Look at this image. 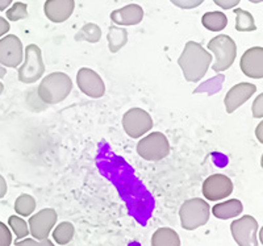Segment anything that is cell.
<instances>
[{
	"instance_id": "1",
	"label": "cell",
	"mask_w": 263,
	"mask_h": 246,
	"mask_svg": "<svg viewBox=\"0 0 263 246\" xmlns=\"http://www.w3.org/2000/svg\"><path fill=\"white\" fill-rule=\"evenodd\" d=\"M213 57L210 51L205 50L199 42L189 41L184 45L182 54L178 60L187 82H199L204 78L210 66L212 65Z\"/></svg>"
},
{
	"instance_id": "2",
	"label": "cell",
	"mask_w": 263,
	"mask_h": 246,
	"mask_svg": "<svg viewBox=\"0 0 263 246\" xmlns=\"http://www.w3.org/2000/svg\"><path fill=\"white\" fill-rule=\"evenodd\" d=\"M72 91V81L65 72H51L42 79L37 90L40 100L45 104H58Z\"/></svg>"
},
{
	"instance_id": "3",
	"label": "cell",
	"mask_w": 263,
	"mask_h": 246,
	"mask_svg": "<svg viewBox=\"0 0 263 246\" xmlns=\"http://www.w3.org/2000/svg\"><path fill=\"white\" fill-rule=\"evenodd\" d=\"M211 208L204 199L195 198L185 200L179 210L182 228L185 231H195L205 225L210 220Z\"/></svg>"
},
{
	"instance_id": "4",
	"label": "cell",
	"mask_w": 263,
	"mask_h": 246,
	"mask_svg": "<svg viewBox=\"0 0 263 246\" xmlns=\"http://www.w3.org/2000/svg\"><path fill=\"white\" fill-rule=\"evenodd\" d=\"M208 49L213 53L215 60L212 69L215 72H221L229 69L237 57V45L232 37L227 34H218L208 42Z\"/></svg>"
},
{
	"instance_id": "5",
	"label": "cell",
	"mask_w": 263,
	"mask_h": 246,
	"mask_svg": "<svg viewBox=\"0 0 263 246\" xmlns=\"http://www.w3.org/2000/svg\"><path fill=\"white\" fill-rule=\"evenodd\" d=\"M45 72V63L42 61V53L40 46L30 44L24 50L23 65L18 69V81L21 83L32 84L42 78Z\"/></svg>"
},
{
	"instance_id": "6",
	"label": "cell",
	"mask_w": 263,
	"mask_h": 246,
	"mask_svg": "<svg viewBox=\"0 0 263 246\" xmlns=\"http://www.w3.org/2000/svg\"><path fill=\"white\" fill-rule=\"evenodd\" d=\"M138 156L146 161H161L170 154L167 137L161 132L149 133L137 144Z\"/></svg>"
},
{
	"instance_id": "7",
	"label": "cell",
	"mask_w": 263,
	"mask_h": 246,
	"mask_svg": "<svg viewBox=\"0 0 263 246\" xmlns=\"http://www.w3.org/2000/svg\"><path fill=\"white\" fill-rule=\"evenodd\" d=\"M258 229V221L250 215L239 217L230 224V232L238 246H259Z\"/></svg>"
},
{
	"instance_id": "8",
	"label": "cell",
	"mask_w": 263,
	"mask_h": 246,
	"mask_svg": "<svg viewBox=\"0 0 263 246\" xmlns=\"http://www.w3.org/2000/svg\"><path fill=\"white\" fill-rule=\"evenodd\" d=\"M153 125L152 116L142 108H132L123 116L124 130L132 138H141L152 130Z\"/></svg>"
},
{
	"instance_id": "9",
	"label": "cell",
	"mask_w": 263,
	"mask_h": 246,
	"mask_svg": "<svg viewBox=\"0 0 263 246\" xmlns=\"http://www.w3.org/2000/svg\"><path fill=\"white\" fill-rule=\"evenodd\" d=\"M24 60V46L15 34H7L0 39V65L4 67L20 66Z\"/></svg>"
},
{
	"instance_id": "10",
	"label": "cell",
	"mask_w": 263,
	"mask_h": 246,
	"mask_svg": "<svg viewBox=\"0 0 263 246\" xmlns=\"http://www.w3.org/2000/svg\"><path fill=\"white\" fill-rule=\"evenodd\" d=\"M57 219V212L53 208L41 210L29 219V224H28L29 233L36 240H45V238H49V234H50L51 229L55 225Z\"/></svg>"
},
{
	"instance_id": "11",
	"label": "cell",
	"mask_w": 263,
	"mask_h": 246,
	"mask_svg": "<svg viewBox=\"0 0 263 246\" xmlns=\"http://www.w3.org/2000/svg\"><path fill=\"white\" fill-rule=\"evenodd\" d=\"M77 83L84 95L99 99L105 93V84L98 72L88 67H82L77 74Z\"/></svg>"
},
{
	"instance_id": "12",
	"label": "cell",
	"mask_w": 263,
	"mask_h": 246,
	"mask_svg": "<svg viewBox=\"0 0 263 246\" xmlns=\"http://www.w3.org/2000/svg\"><path fill=\"white\" fill-rule=\"evenodd\" d=\"M233 192V182L224 174H215L206 178L203 183V195L206 200L216 201L230 196Z\"/></svg>"
},
{
	"instance_id": "13",
	"label": "cell",
	"mask_w": 263,
	"mask_h": 246,
	"mask_svg": "<svg viewBox=\"0 0 263 246\" xmlns=\"http://www.w3.org/2000/svg\"><path fill=\"white\" fill-rule=\"evenodd\" d=\"M239 67L246 77L253 79L263 78V48L254 46L243 53L239 61Z\"/></svg>"
},
{
	"instance_id": "14",
	"label": "cell",
	"mask_w": 263,
	"mask_h": 246,
	"mask_svg": "<svg viewBox=\"0 0 263 246\" xmlns=\"http://www.w3.org/2000/svg\"><path fill=\"white\" fill-rule=\"evenodd\" d=\"M257 91V86L248 82H242L230 88L225 96V109L228 113H233L237 108L245 104Z\"/></svg>"
},
{
	"instance_id": "15",
	"label": "cell",
	"mask_w": 263,
	"mask_h": 246,
	"mask_svg": "<svg viewBox=\"0 0 263 246\" xmlns=\"http://www.w3.org/2000/svg\"><path fill=\"white\" fill-rule=\"evenodd\" d=\"M75 0H46L44 4L45 16L55 24L65 23L72 15Z\"/></svg>"
},
{
	"instance_id": "16",
	"label": "cell",
	"mask_w": 263,
	"mask_h": 246,
	"mask_svg": "<svg viewBox=\"0 0 263 246\" xmlns=\"http://www.w3.org/2000/svg\"><path fill=\"white\" fill-rule=\"evenodd\" d=\"M111 20L119 27H130L140 24L144 18V9L138 4H128L111 13Z\"/></svg>"
},
{
	"instance_id": "17",
	"label": "cell",
	"mask_w": 263,
	"mask_h": 246,
	"mask_svg": "<svg viewBox=\"0 0 263 246\" xmlns=\"http://www.w3.org/2000/svg\"><path fill=\"white\" fill-rule=\"evenodd\" d=\"M243 211L242 203L238 199H230V200L218 203L212 208V213L215 217L220 220L233 219V217L239 216Z\"/></svg>"
},
{
	"instance_id": "18",
	"label": "cell",
	"mask_w": 263,
	"mask_h": 246,
	"mask_svg": "<svg viewBox=\"0 0 263 246\" xmlns=\"http://www.w3.org/2000/svg\"><path fill=\"white\" fill-rule=\"evenodd\" d=\"M107 40L109 51H111V53H117V51L121 50V49L126 45V42H128V30H126L125 28L114 25V27H111L108 29Z\"/></svg>"
},
{
	"instance_id": "19",
	"label": "cell",
	"mask_w": 263,
	"mask_h": 246,
	"mask_svg": "<svg viewBox=\"0 0 263 246\" xmlns=\"http://www.w3.org/2000/svg\"><path fill=\"white\" fill-rule=\"evenodd\" d=\"M152 246H180L179 234L171 228H159L152 237Z\"/></svg>"
},
{
	"instance_id": "20",
	"label": "cell",
	"mask_w": 263,
	"mask_h": 246,
	"mask_svg": "<svg viewBox=\"0 0 263 246\" xmlns=\"http://www.w3.org/2000/svg\"><path fill=\"white\" fill-rule=\"evenodd\" d=\"M201 24L204 28L211 32H220V30L225 29L228 25V18L227 15L222 12H206L204 13L201 17Z\"/></svg>"
},
{
	"instance_id": "21",
	"label": "cell",
	"mask_w": 263,
	"mask_h": 246,
	"mask_svg": "<svg viewBox=\"0 0 263 246\" xmlns=\"http://www.w3.org/2000/svg\"><path fill=\"white\" fill-rule=\"evenodd\" d=\"M75 41H84L90 42V44H96L102 39V29L98 24L93 23H87L79 29V32L75 34Z\"/></svg>"
},
{
	"instance_id": "22",
	"label": "cell",
	"mask_w": 263,
	"mask_h": 246,
	"mask_svg": "<svg viewBox=\"0 0 263 246\" xmlns=\"http://www.w3.org/2000/svg\"><path fill=\"white\" fill-rule=\"evenodd\" d=\"M236 13V29L238 32H254L257 29L253 15L242 8H237Z\"/></svg>"
},
{
	"instance_id": "23",
	"label": "cell",
	"mask_w": 263,
	"mask_h": 246,
	"mask_svg": "<svg viewBox=\"0 0 263 246\" xmlns=\"http://www.w3.org/2000/svg\"><path fill=\"white\" fill-rule=\"evenodd\" d=\"M75 233V228L71 222L63 221L55 226L53 231V238L58 245H66L72 240Z\"/></svg>"
},
{
	"instance_id": "24",
	"label": "cell",
	"mask_w": 263,
	"mask_h": 246,
	"mask_svg": "<svg viewBox=\"0 0 263 246\" xmlns=\"http://www.w3.org/2000/svg\"><path fill=\"white\" fill-rule=\"evenodd\" d=\"M36 210V200L32 195L23 194L15 201V211L20 216H30Z\"/></svg>"
},
{
	"instance_id": "25",
	"label": "cell",
	"mask_w": 263,
	"mask_h": 246,
	"mask_svg": "<svg viewBox=\"0 0 263 246\" xmlns=\"http://www.w3.org/2000/svg\"><path fill=\"white\" fill-rule=\"evenodd\" d=\"M9 228L12 229V232L15 233L16 238L21 240V238H25L29 234V228H28V224L25 220H23L18 216H9L8 219Z\"/></svg>"
},
{
	"instance_id": "26",
	"label": "cell",
	"mask_w": 263,
	"mask_h": 246,
	"mask_svg": "<svg viewBox=\"0 0 263 246\" xmlns=\"http://www.w3.org/2000/svg\"><path fill=\"white\" fill-rule=\"evenodd\" d=\"M7 18L9 21H20L23 18L28 17V7L25 3H21V2H16L12 4L11 8L7 9L6 12Z\"/></svg>"
},
{
	"instance_id": "27",
	"label": "cell",
	"mask_w": 263,
	"mask_h": 246,
	"mask_svg": "<svg viewBox=\"0 0 263 246\" xmlns=\"http://www.w3.org/2000/svg\"><path fill=\"white\" fill-rule=\"evenodd\" d=\"M16 246H55L49 238L45 240H36V238H24V240L17 241Z\"/></svg>"
},
{
	"instance_id": "28",
	"label": "cell",
	"mask_w": 263,
	"mask_h": 246,
	"mask_svg": "<svg viewBox=\"0 0 263 246\" xmlns=\"http://www.w3.org/2000/svg\"><path fill=\"white\" fill-rule=\"evenodd\" d=\"M12 243V233L4 222L0 221V246H11Z\"/></svg>"
},
{
	"instance_id": "29",
	"label": "cell",
	"mask_w": 263,
	"mask_h": 246,
	"mask_svg": "<svg viewBox=\"0 0 263 246\" xmlns=\"http://www.w3.org/2000/svg\"><path fill=\"white\" fill-rule=\"evenodd\" d=\"M174 6L182 9H194L204 3V0H170Z\"/></svg>"
},
{
	"instance_id": "30",
	"label": "cell",
	"mask_w": 263,
	"mask_h": 246,
	"mask_svg": "<svg viewBox=\"0 0 263 246\" xmlns=\"http://www.w3.org/2000/svg\"><path fill=\"white\" fill-rule=\"evenodd\" d=\"M251 111H253V117H254V119H262L263 117V95L262 93H259V95H258V98H255V100L253 102Z\"/></svg>"
},
{
	"instance_id": "31",
	"label": "cell",
	"mask_w": 263,
	"mask_h": 246,
	"mask_svg": "<svg viewBox=\"0 0 263 246\" xmlns=\"http://www.w3.org/2000/svg\"><path fill=\"white\" fill-rule=\"evenodd\" d=\"M218 7L222 9H232L241 2V0H213Z\"/></svg>"
},
{
	"instance_id": "32",
	"label": "cell",
	"mask_w": 263,
	"mask_h": 246,
	"mask_svg": "<svg viewBox=\"0 0 263 246\" xmlns=\"http://www.w3.org/2000/svg\"><path fill=\"white\" fill-rule=\"evenodd\" d=\"M9 29H11V25H9L8 21L4 17H0V39L3 36H6L9 32Z\"/></svg>"
},
{
	"instance_id": "33",
	"label": "cell",
	"mask_w": 263,
	"mask_h": 246,
	"mask_svg": "<svg viewBox=\"0 0 263 246\" xmlns=\"http://www.w3.org/2000/svg\"><path fill=\"white\" fill-rule=\"evenodd\" d=\"M7 194V182L3 178V175H0V199L6 196Z\"/></svg>"
},
{
	"instance_id": "34",
	"label": "cell",
	"mask_w": 263,
	"mask_h": 246,
	"mask_svg": "<svg viewBox=\"0 0 263 246\" xmlns=\"http://www.w3.org/2000/svg\"><path fill=\"white\" fill-rule=\"evenodd\" d=\"M255 136L259 140V142H263V123H259V125L255 129Z\"/></svg>"
},
{
	"instance_id": "35",
	"label": "cell",
	"mask_w": 263,
	"mask_h": 246,
	"mask_svg": "<svg viewBox=\"0 0 263 246\" xmlns=\"http://www.w3.org/2000/svg\"><path fill=\"white\" fill-rule=\"evenodd\" d=\"M13 0H0V11H6L11 4H12Z\"/></svg>"
},
{
	"instance_id": "36",
	"label": "cell",
	"mask_w": 263,
	"mask_h": 246,
	"mask_svg": "<svg viewBox=\"0 0 263 246\" xmlns=\"http://www.w3.org/2000/svg\"><path fill=\"white\" fill-rule=\"evenodd\" d=\"M6 74H7V70H6V67H4V66H2V65H0V79H2V78H4V77H6Z\"/></svg>"
},
{
	"instance_id": "37",
	"label": "cell",
	"mask_w": 263,
	"mask_h": 246,
	"mask_svg": "<svg viewBox=\"0 0 263 246\" xmlns=\"http://www.w3.org/2000/svg\"><path fill=\"white\" fill-rule=\"evenodd\" d=\"M250 3H254V4H258V3H262L263 0H249Z\"/></svg>"
},
{
	"instance_id": "38",
	"label": "cell",
	"mask_w": 263,
	"mask_h": 246,
	"mask_svg": "<svg viewBox=\"0 0 263 246\" xmlns=\"http://www.w3.org/2000/svg\"><path fill=\"white\" fill-rule=\"evenodd\" d=\"M3 91H4V84L2 83V82H0V95L3 93Z\"/></svg>"
}]
</instances>
